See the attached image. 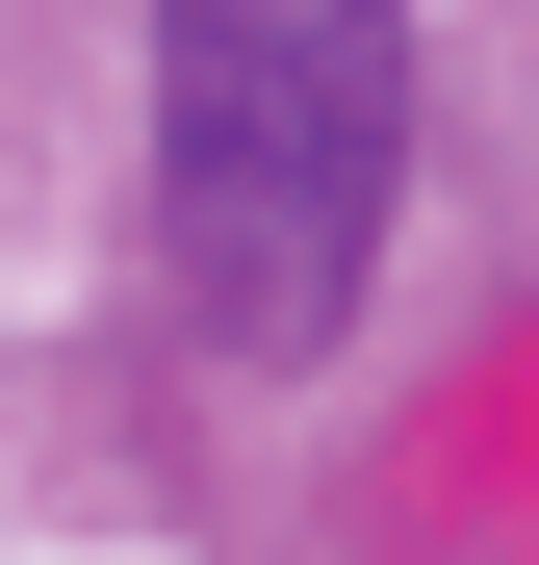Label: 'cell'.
<instances>
[{"label": "cell", "mask_w": 539, "mask_h": 565, "mask_svg": "<svg viewBox=\"0 0 539 565\" xmlns=\"http://www.w3.org/2000/svg\"><path fill=\"white\" fill-rule=\"evenodd\" d=\"M411 180V0H154V232L231 360H309Z\"/></svg>", "instance_id": "6da1fadb"}]
</instances>
